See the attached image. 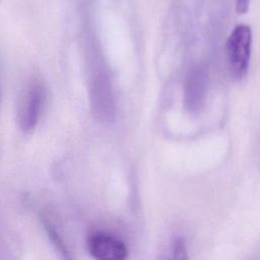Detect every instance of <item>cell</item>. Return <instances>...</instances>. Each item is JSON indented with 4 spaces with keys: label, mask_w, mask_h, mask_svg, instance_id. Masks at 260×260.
<instances>
[{
    "label": "cell",
    "mask_w": 260,
    "mask_h": 260,
    "mask_svg": "<svg viewBox=\"0 0 260 260\" xmlns=\"http://www.w3.org/2000/svg\"><path fill=\"white\" fill-rule=\"evenodd\" d=\"M45 101L44 87L40 83L31 84L21 103L19 111V126L25 133L34 131L36 128Z\"/></svg>",
    "instance_id": "obj_3"
},
{
    "label": "cell",
    "mask_w": 260,
    "mask_h": 260,
    "mask_svg": "<svg viewBox=\"0 0 260 260\" xmlns=\"http://www.w3.org/2000/svg\"><path fill=\"white\" fill-rule=\"evenodd\" d=\"M252 50V31L241 23L234 27L228 38L225 51L230 69L236 78L243 77L249 68Z\"/></svg>",
    "instance_id": "obj_1"
},
{
    "label": "cell",
    "mask_w": 260,
    "mask_h": 260,
    "mask_svg": "<svg viewBox=\"0 0 260 260\" xmlns=\"http://www.w3.org/2000/svg\"><path fill=\"white\" fill-rule=\"evenodd\" d=\"M207 72L202 67L193 68L186 78L184 99L190 112L196 113L204 105L207 91Z\"/></svg>",
    "instance_id": "obj_4"
},
{
    "label": "cell",
    "mask_w": 260,
    "mask_h": 260,
    "mask_svg": "<svg viewBox=\"0 0 260 260\" xmlns=\"http://www.w3.org/2000/svg\"><path fill=\"white\" fill-rule=\"evenodd\" d=\"M87 248L95 259H124L127 257V247L117 237L101 231L92 232L87 238Z\"/></svg>",
    "instance_id": "obj_2"
},
{
    "label": "cell",
    "mask_w": 260,
    "mask_h": 260,
    "mask_svg": "<svg viewBox=\"0 0 260 260\" xmlns=\"http://www.w3.org/2000/svg\"><path fill=\"white\" fill-rule=\"evenodd\" d=\"M250 5V0H236V9L238 13H246Z\"/></svg>",
    "instance_id": "obj_7"
},
{
    "label": "cell",
    "mask_w": 260,
    "mask_h": 260,
    "mask_svg": "<svg viewBox=\"0 0 260 260\" xmlns=\"http://www.w3.org/2000/svg\"><path fill=\"white\" fill-rule=\"evenodd\" d=\"M46 228H47V230H48V234H49L50 238L52 239V242L55 243V245L57 246V248H58L62 253H66L67 250H66L64 244L62 243V241L60 240L58 234L53 230V228H52L50 224H46Z\"/></svg>",
    "instance_id": "obj_6"
},
{
    "label": "cell",
    "mask_w": 260,
    "mask_h": 260,
    "mask_svg": "<svg viewBox=\"0 0 260 260\" xmlns=\"http://www.w3.org/2000/svg\"><path fill=\"white\" fill-rule=\"evenodd\" d=\"M174 258L178 259H184L187 258V252L185 248V244L181 239H177L174 244Z\"/></svg>",
    "instance_id": "obj_5"
}]
</instances>
